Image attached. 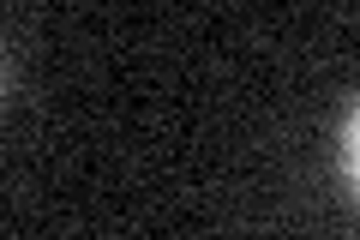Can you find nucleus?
<instances>
[{"label": "nucleus", "instance_id": "1", "mask_svg": "<svg viewBox=\"0 0 360 240\" xmlns=\"http://www.w3.org/2000/svg\"><path fill=\"white\" fill-rule=\"evenodd\" d=\"M342 175H348V192L360 198V102L348 108V120H342Z\"/></svg>", "mask_w": 360, "mask_h": 240}]
</instances>
